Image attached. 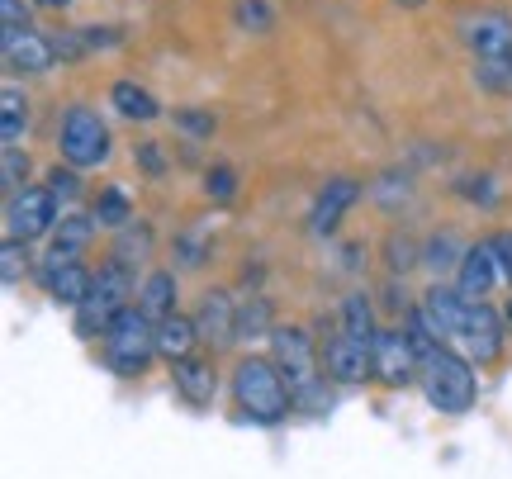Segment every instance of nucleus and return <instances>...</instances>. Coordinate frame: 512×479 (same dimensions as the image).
Instances as JSON below:
<instances>
[{
	"label": "nucleus",
	"instance_id": "f257e3e1",
	"mask_svg": "<svg viewBox=\"0 0 512 479\" xmlns=\"http://www.w3.org/2000/svg\"><path fill=\"white\" fill-rule=\"evenodd\" d=\"M233 404L242 408V418H252L261 427L290 418L294 389L285 380V370L275 366V356H242L233 366Z\"/></svg>",
	"mask_w": 512,
	"mask_h": 479
},
{
	"label": "nucleus",
	"instance_id": "f03ea898",
	"mask_svg": "<svg viewBox=\"0 0 512 479\" xmlns=\"http://www.w3.org/2000/svg\"><path fill=\"white\" fill-rule=\"evenodd\" d=\"M418 389L422 399L446 413V418H460L475 408V361L465 351H451V342H437L432 351H422V370H418Z\"/></svg>",
	"mask_w": 512,
	"mask_h": 479
},
{
	"label": "nucleus",
	"instance_id": "7ed1b4c3",
	"mask_svg": "<svg viewBox=\"0 0 512 479\" xmlns=\"http://www.w3.org/2000/svg\"><path fill=\"white\" fill-rule=\"evenodd\" d=\"M152 356H157V323L138 304H128L124 314L105 328V366L114 375H124V380H138L152 366Z\"/></svg>",
	"mask_w": 512,
	"mask_h": 479
},
{
	"label": "nucleus",
	"instance_id": "20e7f679",
	"mask_svg": "<svg viewBox=\"0 0 512 479\" xmlns=\"http://www.w3.org/2000/svg\"><path fill=\"white\" fill-rule=\"evenodd\" d=\"M133 295H138L133 266H124V261L100 266L95 290L86 295V304H76V337H86V342H91V337H105V328L133 304Z\"/></svg>",
	"mask_w": 512,
	"mask_h": 479
},
{
	"label": "nucleus",
	"instance_id": "39448f33",
	"mask_svg": "<svg viewBox=\"0 0 512 479\" xmlns=\"http://www.w3.org/2000/svg\"><path fill=\"white\" fill-rule=\"evenodd\" d=\"M110 152H114V138H110V124L100 119V110L72 105V110L62 114V124H57V157L62 162L91 171V166L110 162Z\"/></svg>",
	"mask_w": 512,
	"mask_h": 479
},
{
	"label": "nucleus",
	"instance_id": "423d86ee",
	"mask_svg": "<svg viewBox=\"0 0 512 479\" xmlns=\"http://www.w3.org/2000/svg\"><path fill=\"white\" fill-rule=\"evenodd\" d=\"M57 219H62V200L48 185H24L15 195H5V233L24 242L53 238Z\"/></svg>",
	"mask_w": 512,
	"mask_h": 479
},
{
	"label": "nucleus",
	"instance_id": "0eeeda50",
	"mask_svg": "<svg viewBox=\"0 0 512 479\" xmlns=\"http://www.w3.org/2000/svg\"><path fill=\"white\" fill-rule=\"evenodd\" d=\"M508 318L498 314L489 299H470V309H465V323L456 332V347L475 361V366H494L503 347H508Z\"/></svg>",
	"mask_w": 512,
	"mask_h": 479
},
{
	"label": "nucleus",
	"instance_id": "6e6552de",
	"mask_svg": "<svg viewBox=\"0 0 512 479\" xmlns=\"http://www.w3.org/2000/svg\"><path fill=\"white\" fill-rule=\"evenodd\" d=\"M318 356H323V375L332 385H366L375 375V342H361V337H351L342 328L323 337Z\"/></svg>",
	"mask_w": 512,
	"mask_h": 479
},
{
	"label": "nucleus",
	"instance_id": "1a4fd4ad",
	"mask_svg": "<svg viewBox=\"0 0 512 479\" xmlns=\"http://www.w3.org/2000/svg\"><path fill=\"white\" fill-rule=\"evenodd\" d=\"M418 370H422V356L413 347L408 328H380V337H375V380L389 389H403V385H418Z\"/></svg>",
	"mask_w": 512,
	"mask_h": 479
},
{
	"label": "nucleus",
	"instance_id": "9d476101",
	"mask_svg": "<svg viewBox=\"0 0 512 479\" xmlns=\"http://www.w3.org/2000/svg\"><path fill=\"white\" fill-rule=\"evenodd\" d=\"M366 195V185L356 181V176H328V181L318 185V195H313V209H309V233L313 238H332L342 219H347L356 200Z\"/></svg>",
	"mask_w": 512,
	"mask_h": 479
},
{
	"label": "nucleus",
	"instance_id": "9b49d317",
	"mask_svg": "<svg viewBox=\"0 0 512 479\" xmlns=\"http://www.w3.org/2000/svg\"><path fill=\"white\" fill-rule=\"evenodd\" d=\"M38 280H43V290H48L57 304H67V309L86 304V295L95 290V271H86L76 257H57V252H48V257H43Z\"/></svg>",
	"mask_w": 512,
	"mask_h": 479
},
{
	"label": "nucleus",
	"instance_id": "f8f14e48",
	"mask_svg": "<svg viewBox=\"0 0 512 479\" xmlns=\"http://www.w3.org/2000/svg\"><path fill=\"white\" fill-rule=\"evenodd\" d=\"M465 48L475 62H489V57H512V15L508 10H479V15L465 19Z\"/></svg>",
	"mask_w": 512,
	"mask_h": 479
},
{
	"label": "nucleus",
	"instance_id": "ddd939ff",
	"mask_svg": "<svg viewBox=\"0 0 512 479\" xmlns=\"http://www.w3.org/2000/svg\"><path fill=\"white\" fill-rule=\"evenodd\" d=\"M498 280H503V257H498L494 238L470 242V252H465V261H460V271H456V290L465 299H489Z\"/></svg>",
	"mask_w": 512,
	"mask_h": 479
},
{
	"label": "nucleus",
	"instance_id": "4468645a",
	"mask_svg": "<svg viewBox=\"0 0 512 479\" xmlns=\"http://www.w3.org/2000/svg\"><path fill=\"white\" fill-rule=\"evenodd\" d=\"M195 328H200L204 347H214V351L233 347V342H238V299L228 295V290H204Z\"/></svg>",
	"mask_w": 512,
	"mask_h": 479
},
{
	"label": "nucleus",
	"instance_id": "2eb2a0df",
	"mask_svg": "<svg viewBox=\"0 0 512 479\" xmlns=\"http://www.w3.org/2000/svg\"><path fill=\"white\" fill-rule=\"evenodd\" d=\"M171 380H176V394L190 408L214 404V394H219V370H214L209 356H181V361H171Z\"/></svg>",
	"mask_w": 512,
	"mask_h": 479
},
{
	"label": "nucleus",
	"instance_id": "dca6fc26",
	"mask_svg": "<svg viewBox=\"0 0 512 479\" xmlns=\"http://www.w3.org/2000/svg\"><path fill=\"white\" fill-rule=\"evenodd\" d=\"M422 314H427V323L437 328L441 342H456V332L460 323H465V309H470V299L460 295V290H451V285H427L422 290V304H418Z\"/></svg>",
	"mask_w": 512,
	"mask_h": 479
},
{
	"label": "nucleus",
	"instance_id": "f3484780",
	"mask_svg": "<svg viewBox=\"0 0 512 479\" xmlns=\"http://www.w3.org/2000/svg\"><path fill=\"white\" fill-rule=\"evenodd\" d=\"M57 67L53 34H24L15 43H5V72L10 76H43Z\"/></svg>",
	"mask_w": 512,
	"mask_h": 479
},
{
	"label": "nucleus",
	"instance_id": "a211bd4d",
	"mask_svg": "<svg viewBox=\"0 0 512 479\" xmlns=\"http://www.w3.org/2000/svg\"><path fill=\"white\" fill-rule=\"evenodd\" d=\"M176 299H181V271H147V280L138 285V309H143L152 323L166 314H176Z\"/></svg>",
	"mask_w": 512,
	"mask_h": 479
},
{
	"label": "nucleus",
	"instance_id": "6ab92c4d",
	"mask_svg": "<svg viewBox=\"0 0 512 479\" xmlns=\"http://www.w3.org/2000/svg\"><path fill=\"white\" fill-rule=\"evenodd\" d=\"M157 252V233H152V223L147 219H133L124 228H114V242H110V261H124V266H143L147 257Z\"/></svg>",
	"mask_w": 512,
	"mask_h": 479
},
{
	"label": "nucleus",
	"instance_id": "aec40b11",
	"mask_svg": "<svg viewBox=\"0 0 512 479\" xmlns=\"http://www.w3.org/2000/svg\"><path fill=\"white\" fill-rule=\"evenodd\" d=\"M110 105L119 114H124L128 124H152V119H162V100L147 91V86H138V81H114L110 86Z\"/></svg>",
	"mask_w": 512,
	"mask_h": 479
},
{
	"label": "nucleus",
	"instance_id": "412c9836",
	"mask_svg": "<svg viewBox=\"0 0 512 479\" xmlns=\"http://www.w3.org/2000/svg\"><path fill=\"white\" fill-rule=\"evenodd\" d=\"M195 347H200V328H195V318H185V314L157 318V356L181 361V356H195Z\"/></svg>",
	"mask_w": 512,
	"mask_h": 479
},
{
	"label": "nucleus",
	"instance_id": "4be33fe9",
	"mask_svg": "<svg viewBox=\"0 0 512 479\" xmlns=\"http://www.w3.org/2000/svg\"><path fill=\"white\" fill-rule=\"evenodd\" d=\"M465 252H470V242L460 238L456 228H441V233H432V238L422 242V266L432 276H446V271H460Z\"/></svg>",
	"mask_w": 512,
	"mask_h": 479
},
{
	"label": "nucleus",
	"instance_id": "5701e85b",
	"mask_svg": "<svg viewBox=\"0 0 512 479\" xmlns=\"http://www.w3.org/2000/svg\"><path fill=\"white\" fill-rule=\"evenodd\" d=\"M95 214H62L53 228V238H48V252H57V257H81L86 247H91L95 238Z\"/></svg>",
	"mask_w": 512,
	"mask_h": 479
},
{
	"label": "nucleus",
	"instance_id": "b1692460",
	"mask_svg": "<svg viewBox=\"0 0 512 479\" xmlns=\"http://www.w3.org/2000/svg\"><path fill=\"white\" fill-rule=\"evenodd\" d=\"M337 314H342V332H351V337H361V342H375V337H380V328H375V299H370L366 290H351Z\"/></svg>",
	"mask_w": 512,
	"mask_h": 479
},
{
	"label": "nucleus",
	"instance_id": "393cba45",
	"mask_svg": "<svg viewBox=\"0 0 512 479\" xmlns=\"http://www.w3.org/2000/svg\"><path fill=\"white\" fill-rule=\"evenodd\" d=\"M24 129H29V95L19 86H5L0 91V138H5V148L24 143Z\"/></svg>",
	"mask_w": 512,
	"mask_h": 479
},
{
	"label": "nucleus",
	"instance_id": "a878e982",
	"mask_svg": "<svg viewBox=\"0 0 512 479\" xmlns=\"http://www.w3.org/2000/svg\"><path fill=\"white\" fill-rule=\"evenodd\" d=\"M91 214L100 228H124V223H133V200H128L124 185H105V190L95 195Z\"/></svg>",
	"mask_w": 512,
	"mask_h": 479
},
{
	"label": "nucleus",
	"instance_id": "bb28decb",
	"mask_svg": "<svg viewBox=\"0 0 512 479\" xmlns=\"http://www.w3.org/2000/svg\"><path fill=\"white\" fill-rule=\"evenodd\" d=\"M171 124L190 138V143H209L214 133H219V114L214 110H200V105H181V110L171 114Z\"/></svg>",
	"mask_w": 512,
	"mask_h": 479
},
{
	"label": "nucleus",
	"instance_id": "cd10ccee",
	"mask_svg": "<svg viewBox=\"0 0 512 479\" xmlns=\"http://www.w3.org/2000/svg\"><path fill=\"white\" fill-rule=\"evenodd\" d=\"M275 314H271V299L252 295L247 304H238V337H271Z\"/></svg>",
	"mask_w": 512,
	"mask_h": 479
},
{
	"label": "nucleus",
	"instance_id": "c85d7f7f",
	"mask_svg": "<svg viewBox=\"0 0 512 479\" xmlns=\"http://www.w3.org/2000/svg\"><path fill=\"white\" fill-rule=\"evenodd\" d=\"M451 190H456V195H460L465 204H479V209H489V214L498 209V181L489 176V171H479V176L470 171V176H460V181L451 185Z\"/></svg>",
	"mask_w": 512,
	"mask_h": 479
},
{
	"label": "nucleus",
	"instance_id": "c756f323",
	"mask_svg": "<svg viewBox=\"0 0 512 479\" xmlns=\"http://www.w3.org/2000/svg\"><path fill=\"white\" fill-rule=\"evenodd\" d=\"M233 24L242 34H271L275 29L271 0H233Z\"/></svg>",
	"mask_w": 512,
	"mask_h": 479
},
{
	"label": "nucleus",
	"instance_id": "7c9ffc66",
	"mask_svg": "<svg viewBox=\"0 0 512 479\" xmlns=\"http://www.w3.org/2000/svg\"><path fill=\"white\" fill-rule=\"evenodd\" d=\"M384 252H389V276H408L413 266H422V242H413L408 233H389L384 238Z\"/></svg>",
	"mask_w": 512,
	"mask_h": 479
},
{
	"label": "nucleus",
	"instance_id": "2f4dec72",
	"mask_svg": "<svg viewBox=\"0 0 512 479\" xmlns=\"http://www.w3.org/2000/svg\"><path fill=\"white\" fill-rule=\"evenodd\" d=\"M171 261H176V271H200L209 261V238L204 233H176L171 238Z\"/></svg>",
	"mask_w": 512,
	"mask_h": 479
},
{
	"label": "nucleus",
	"instance_id": "473e14b6",
	"mask_svg": "<svg viewBox=\"0 0 512 479\" xmlns=\"http://www.w3.org/2000/svg\"><path fill=\"white\" fill-rule=\"evenodd\" d=\"M29 271H34V261H29V242L5 233V247H0V276H5V285H19Z\"/></svg>",
	"mask_w": 512,
	"mask_h": 479
},
{
	"label": "nucleus",
	"instance_id": "72a5a7b5",
	"mask_svg": "<svg viewBox=\"0 0 512 479\" xmlns=\"http://www.w3.org/2000/svg\"><path fill=\"white\" fill-rule=\"evenodd\" d=\"M24 34H34V10L24 0H0V43H15Z\"/></svg>",
	"mask_w": 512,
	"mask_h": 479
},
{
	"label": "nucleus",
	"instance_id": "f704fd0d",
	"mask_svg": "<svg viewBox=\"0 0 512 479\" xmlns=\"http://www.w3.org/2000/svg\"><path fill=\"white\" fill-rule=\"evenodd\" d=\"M475 81H479V91H489V95H512V57L475 62Z\"/></svg>",
	"mask_w": 512,
	"mask_h": 479
},
{
	"label": "nucleus",
	"instance_id": "c9c22d12",
	"mask_svg": "<svg viewBox=\"0 0 512 479\" xmlns=\"http://www.w3.org/2000/svg\"><path fill=\"white\" fill-rule=\"evenodd\" d=\"M204 195L214 204H228V200H238V171L228 162H214V166H204Z\"/></svg>",
	"mask_w": 512,
	"mask_h": 479
},
{
	"label": "nucleus",
	"instance_id": "e433bc0d",
	"mask_svg": "<svg viewBox=\"0 0 512 479\" xmlns=\"http://www.w3.org/2000/svg\"><path fill=\"white\" fill-rule=\"evenodd\" d=\"M29 152L19 148H5V157H0V185H5V195H15V190H24V181H29Z\"/></svg>",
	"mask_w": 512,
	"mask_h": 479
},
{
	"label": "nucleus",
	"instance_id": "4c0bfd02",
	"mask_svg": "<svg viewBox=\"0 0 512 479\" xmlns=\"http://www.w3.org/2000/svg\"><path fill=\"white\" fill-rule=\"evenodd\" d=\"M48 190H53L57 200H76V195H81V166L57 162L53 171H48Z\"/></svg>",
	"mask_w": 512,
	"mask_h": 479
},
{
	"label": "nucleus",
	"instance_id": "58836bf2",
	"mask_svg": "<svg viewBox=\"0 0 512 479\" xmlns=\"http://www.w3.org/2000/svg\"><path fill=\"white\" fill-rule=\"evenodd\" d=\"M133 162H138V171L152 176V181H162L166 176V152H162V143H152V138H143V143L133 148Z\"/></svg>",
	"mask_w": 512,
	"mask_h": 479
},
{
	"label": "nucleus",
	"instance_id": "ea45409f",
	"mask_svg": "<svg viewBox=\"0 0 512 479\" xmlns=\"http://www.w3.org/2000/svg\"><path fill=\"white\" fill-rule=\"evenodd\" d=\"M53 48L62 62H81V57H91V43H86V29H62L53 34Z\"/></svg>",
	"mask_w": 512,
	"mask_h": 479
},
{
	"label": "nucleus",
	"instance_id": "a19ab883",
	"mask_svg": "<svg viewBox=\"0 0 512 479\" xmlns=\"http://www.w3.org/2000/svg\"><path fill=\"white\" fill-rule=\"evenodd\" d=\"M81 29H86L91 53H105V48H119V43H124V29H119V24H81Z\"/></svg>",
	"mask_w": 512,
	"mask_h": 479
},
{
	"label": "nucleus",
	"instance_id": "79ce46f5",
	"mask_svg": "<svg viewBox=\"0 0 512 479\" xmlns=\"http://www.w3.org/2000/svg\"><path fill=\"white\" fill-rule=\"evenodd\" d=\"M34 5H38V10H72L76 0H34Z\"/></svg>",
	"mask_w": 512,
	"mask_h": 479
},
{
	"label": "nucleus",
	"instance_id": "37998d69",
	"mask_svg": "<svg viewBox=\"0 0 512 479\" xmlns=\"http://www.w3.org/2000/svg\"><path fill=\"white\" fill-rule=\"evenodd\" d=\"M389 5H403V10H422L427 0H389Z\"/></svg>",
	"mask_w": 512,
	"mask_h": 479
},
{
	"label": "nucleus",
	"instance_id": "c03bdc74",
	"mask_svg": "<svg viewBox=\"0 0 512 479\" xmlns=\"http://www.w3.org/2000/svg\"><path fill=\"white\" fill-rule=\"evenodd\" d=\"M503 318H508V332H512V295H508V304H503Z\"/></svg>",
	"mask_w": 512,
	"mask_h": 479
}]
</instances>
